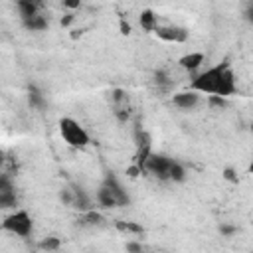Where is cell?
Returning <instances> with one entry per match:
<instances>
[{
  "instance_id": "6da1fadb",
  "label": "cell",
  "mask_w": 253,
  "mask_h": 253,
  "mask_svg": "<svg viewBox=\"0 0 253 253\" xmlns=\"http://www.w3.org/2000/svg\"><path fill=\"white\" fill-rule=\"evenodd\" d=\"M188 89H192L196 93H206L208 97L217 95V97L229 99L231 95L237 93V81H235V73H233L229 61H221V63L208 67L206 71L196 73L192 77Z\"/></svg>"
},
{
  "instance_id": "7a4b0ae2",
  "label": "cell",
  "mask_w": 253,
  "mask_h": 253,
  "mask_svg": "<svg viewBox=\"0 0 253 253\" xmlns=\"http://www.w3.org/2000/svg\"><path fill=\"white\" fill-rule=\"evenodd\" d=\"M57 126H59V134H61V138L65 140L67 146L77 148V150L89 146L91 136H89V132H87L75 119H71V117H61L59 123H57Z\"/></svg>"
},
{
  "instance_id": "3957f363",
  "label": "cell",
  "mask_w": 253,
  "mask_h": 253,
  "mask_svg": "<svg viewBox=\"0 0 253 253\" xmlns=\"http://www.w3.org/2000/svg\"><path fill=\"white\" fill-rule=\"evenodd\" d=\"M2 229L18 237H30L34 231V219L26 210H14L10 215L4 217Z\"/></svg>"
},
{
  "instance_id": "277c9868",
  "label": "cell",
  "mask_w": 253,
  "mask_h": 253,
  "mask_svg": "<svg viewBox=\"0 0 253 253\" xmlns=\"http://www.w3.org/2000/svg\"><path fill=\"white\" fill-rule=\"evenodd\" d=\"M109 95H111V111H113L115 119H117L121 125L128 123V121H130V113H132L128 93H126L125 89H121V87H115V89H111Z\"/></svg>"
},
{
  "instance_id": "5b68a950",
  "label": "cell",
  "mask_w": 253,
  "mask_h": 253,
  "mask_svg": "<svg viewBox=\"0 0 253 253\" xmlns=\"http://www.w3.org/2000/svg\"><path fill=\"white\" fill-rule=\"evenodd\" d=\"M172 162H174V158H170L166 154L152 152V156L148 158V162L144 166V172L152 174L158 180H170V166H172Z\"/></svg>"
},
{
  "instance_id": "8992f818",
  "label": "cell",
  "mask_w": 253,
  "mask_h": 253,
  "mask_svg": "<svg viewBox=\"0 0 253 253\" xmlns=\"http://www.w3.org/2000/svg\"><path fill=\"white\" fill-rule=\"evenodd\" d=\"M113 196H115V200H117V204H119V208H123V206H128L130 204V196H128V192L125 190V186L121 184V180L115 176V172H105V176H103V182H101Z\"/></svg>"
},
{
  "instance_id": "52a82bcc",
  "label": "cell",
  "mask_w": 253,
  "mask_h": 253,
  "mask_svg": "<svg viewBox=\"0 0 253 253\" xmlns=\"http://www.w3.org/2000/svg\"><path fill=\"white\" fill-rule=\"evenodd\" d=\"M156 38H160L162 42H170V43H186L188 42V30L182 28V26H158L156 28Z\"/></svg>"
},
{
  "instance_id": "ba28073f",
  "label": "cell",
  "mask_w": 253,
  "mask_h": 253,
  "mask_svg": "<svg viewBox=\"0 0 253 253\" xmlns=\"http://www.w3.org/2000/svg\"><path fill=\"white\" fill-rule=\"evenodd\" d=\"M172 105L178 107V109H184V111H190L194 107L200 105V93L192 91V89H184V91H176L172 97H170Z\"/></svg>"
},
{
  "instance_id": "9c48e42d",
  "label": "cell",
  "mask_w": 253,
  "mask_h": 253,
  "mask_svg": "<svg viewBox=\"0 0 253 253\" xmlns=\"http://www.w3.org/2000/svg\"><path fill=\"white\" fill-rule=\"evenodd\" d=\"M69 188L73 190V196H75V200H73V208H75L79 213H85V211H89V210L95 208L91 196L87 194V190H85L81 184H77V182H69Z\"/></svg>"
},
{
  "instance_id": "30bf717a",
  "label": "cell",
  "mask_w": 253,
  "mask_h": 253,
  "mask_svg": "<svg viewBox=\"0 0 253 253\" xmlns=\"http://www.w3.org/2000/svg\"><path fill=\"white\" fill-rule=\"evenodd\" d=\"M204 59H206V55H204L202 51H190V53H186V55H182V57L178 59V65H180L184 71L196 75V71L202 67Z\"/></svg>"
},
{
  "instance_id": "8fae6325",
  "label": "cell",
  "mask_w": 253,
  "mask_h": 253,
  "mask_svg": "<svg viewBox=\"0 0 253 253\" xmlns=\"http://www.w3.org/2000/svg\"><path fill=\"white\" fill-rule=\"evenodd\" d=\"M152 83L160 93H170L174 89V79L170 77V73L166 69H156L154 77H152Z\"/></svg>"
},
{
  "instance_id": "7c38bea8",
  "label": "cell",
  "mask_w": 253,
  "mask_h": 253,
  "mask_svg": "<svg viewBox=\"0 0 253 253\" xmlns=\"http://www.w3.org/2000/svg\"><path fill=\"white\" fill-rule=\"evenodd\" d=\"M28 105L36 111H43L47 107L45 95L36 87V85H28Z\"/></svg>"
},
{
  "instance_id": "4fadbf2b",
  "label": "cell",
  "mask_w": 253,
  "mask_h": 253,
  "mask_svg": "<svg viewBox=\"0 0 253 253\" xmlns=\"http://www.w3.org/2000/svg\"><path fill=\"white\" fill-rule=\"evenodd\" d=\"M132 140H134V146H136V148L152 146V136H150V132H148L138 121L134 123V128H132Z\"/></svg>"
},
{
  "instance_id": "5bb4252c",
  "label": "cell",
  "mask_w": 253,
  "mask_h": 253,
  "mask_svg": "<svg viewBox=\"0 0 253 253\" xmlns=\"http://www.w3.org/2000/svg\"><path fill=\"white\" fill-rule=\"evenodd\" d=\"M138 24H140V28H142L144 32H156V28H158V18H156V14H154L150 8H144V10L138 14Z\"/></svg>"
},
{
  "instance_id": "9a60e30c",
  "label": "cell",
  "mask_w": 253,
  "mask_h": 253,
  "mask_svg": "<svg viewBox=\"0 0 253 253\" xmlns=\"http://www.w3.org/2000/svg\"><path fill=\"white\" fill-rule=\"evenodd\" d=\"M22 26H24L28 32H43V30H47L49 20H47L43 14H38V16H32V18L22 20Z\"/></svg>"
},
{
  "instance_id": "2e32d148",
  "label": "cell",
  "mask_w": 253,
  "mask_h": 253,
  "mask_svg": "<svg viewBox=\"0 0 253 253\" xmlns=\"http://www.w3.org/2000/svg\"><path fill=\"white\" fill-rule=\"evenodd\" d=\"M16 8H18L22 20L40 14V2H34V0H18V2H16Z\"/></svg>"
},
{
  "instance_id": "e0dca14e",
  "label": "cell",
  "mask_w": 253,
  "mask_h": 253,
  "mask_svg": "<svg viewBox=\"0 0 253 253\" xmlns=\"http://www.w3.org/2000/svg\"><path fill=\"white\" fill-rule=\"evenodd\" d=\"M95 198H97V204H99V208H103V210H111V208H119V204H117V200H115V196L101 184L99 186V190H97V194H95Z\"/></svg>"
},
{
  "instance_id": "ac0fdd59",
  "label": "cell",
  "mask_w": 253,
  "mask_h": 253,
  "mask_svg": "<svg viewBox=\"0 0 253 253\" xmlns=\"http://www.w3.org/2000/svg\"><path fill=\"white\" fill-rule=\"evenodd\" d=\"M115 227H117L121 233H130V235H144V227H142L138 221H125V219H119V221H115Z\"/></svg>"
},
{
  "instance_id": "d6986e66",
  "label": "cell",
  "mask_w": 253,
  "mask_h": 253,
  "mask_svg": "<svg viewBox=\"0 0 253 253\" xmlns=\"http://www.w3.org/2000/svg\"><path fill=\"white\" fill-rule=\"evenodd\" d=\"M103 221H105L103 213H101V211H97L95 208H93V210H89V211H85V213H81V219H79V223H81V225H87V227L101 225Z\"/></svg>"
},
{
  "instance_id": "ffe728a7",
  "label": "cell",
  "mask_w": 253,
  "mask_h": 253,
  "mask_svg": "<svg viewBox=\"0 0 253 253\" xmlns=\"http://www.w3.org/2000/svg\"><path fill=\"white\" fill-rule=\"evenodd\" d=\"M59 247H61V239L57 235H47V237H43V239L38 241V249L43 251V253H53Z\"/></svg>"
},
{
  "instance_id": "44dd1931",
  "label": "cell",
  "mask_w": 253,
  "mask_h": 253,
  "mask_svg": "<svg viewBox=\"0 0 253 253\" xmlns=\"http://www.w3.org/2000/svg\"><path fill=\"white\" fill-rule=\"evenodd\" d=\"M186 178H188L186 166H184L182 162L174 160L172 166H170V182H174V184H182V182H186Z\"/></svg>"
},
{
  "instance_id": "7402d4cb",
  "label": "cell",
  "mask_w": 253,
  "mask_h": 253,
  "mask_svg": "<svg viewBox=\"0 0 253 253\" xmlns=\"http://www.w3.org/2000/svg\"><path fill=\"white\" fill-rule=\"evenodd\" d=\"M18 204H20V200H18V194L16 192L0 194V208L2 210H16Z\"/></svg>"
},
{
  "instance_id": "603a6c76",
  "label": "cell",
  "mask_w": 253,
  "mask_h": 253,
  "mask_svg": "<svg viewBox=\"0 0 253 253\" xmlns=\"http://www.w3.org/2000/svg\"><path fill=\"white\" fill-rule=\"evenodd\" d=\"M57 198H59V202H61L63 206L73 208V200H75V196H73V190H71L69 186H63V188L57 192Z\"/></svg>"
},
{
  "instance_id": "cb8c5ba5",
  "label": "cell",
  "mask_w": 253,
  "mask_h": 253,
  "mask_svg": "<svg viewBox=\"0 0 253 253\" xmlns=\"http://www.w3.org/2000/svg\"><path fill=\"white\" fill-rule=\"evenodd\" d=\"M217 231L221 233V237H233V235L239 231V227H237V225H233V223H227V221H223V223H219Z\"/></svg>"
},
{
  "instance_id": "d4e9b609",
  "label": "cell",
  "mask_w": 253,
  "mask_h": 253,
  "mask_svg": "<svg viewBox=\"0 0 253 253\" xmlns=\"http://www.w3.org/2000/svg\"><path fill=\"white\" fill-rule=\"evenodd\" d=\"M208 105H210L213 111H221V109L227 107V99L217 97V95H211V97H208Z\"/></svg>"
},
{
  "instance_id": "484cf974",
  "label": "cell",
  "mask_w": 253,
  "mask_h": 253,
  "mask_svg": "<svg viewBox=\"0 0 253 253\" xmlns=\"http://www.w3.org/2000/svg\"><path fill=\"white\" fill-rule=\"evenodd\" d=\"M125 249H126V253H144L142 243H140V241H134V239L126 241V243H125Z\"/></svg>"
},
{
  "instance_id": "4316f807",
  "label": "cell",
  "mask_w": 253,
  "mask_h": 253,
  "mask_svg": "<svg viewBox=\"0 0 253 253\" xmlns=\"http://www.w3.org/2000/svg\"><path fill=\"white\" fill-rule=\"evenodd\" d=\"M221 176L227 180V182H231V184H239V178H237V174H235V170L231 168V166H227V168H223V172H221Z\"/></svg>"
},
{
  "instance_id": "83f0119b",
  "label": "cell",
  "mask_w": 253,
  "mask_h": 253,
  "mask_svg": "<svg viewBox=\"0 0 253 253\" xmlns=\"http://www.w3.org/2000/svg\"><path fill=\"white\" fill-rule=\"evenodd\" d=\"M73 22H75V14H73V12H67V14L61 16V20H59V24H61L63 28H69Z\"/></svg>"
},
{
  "instance_id": "f1b7e54d",
  "label": "cell",
  "mask_w": 253,
  "mask_h": 253,
  "mask_svg": "<svg viewBox=\"0 0 253 253\" xmlns=\"http://www.w3.org/2000/svg\"><path fill=\"white\" fill-rule=\"evenodd\" d=\"M243 18L253 26V2L245 4V8H243Z\"/></svg>"
},
{
  "instance_id": "f546056e",
  "label": "cell",
  "mask_w": 253,
  "mask_h": 253,
  "mask_svg": "<svg viewBox=\"0 0 253 253\" xmlns=\"http://www.w3.org/2000/svg\"><path fill=\"white\" fill-rule=\"evenodd\" d=\"M63 8H67V10H77V8H81V2H79V0H63Z\"/></svg>"
},
{
  "instance_id": "4dcf8cb0",
  "label": "cell",
  "mask_w": 253,
  "mask_h": 253,
  "mask_svg": "<svg viewBox=\"0 0 253 253\" xmlns=\"http://www.w3.org/2000/svg\"><path fill=\"white\" fill-rule=\"evenodd\" d=\"M138 174H142V170H140L136 164H132V166L126 168V176H128V178H136Z\"/></svg>"
},
{
  "instance_id": "1f68e13d",
  "label": "cell",
  "mask_w": 253,
  "mask_h": 253,
  "mask_svg": "<svg viewBox=\"0 0 253 253\" xmlns=\"http://www.w3.org/2000/svg\"><path fill=\"white\" fill-rule=\"evenodd\" d=\"M121 34H125V36L130 34V26H128L125 20H121Z\"/></svg>"
},
{
  "instance_id": "d6a6232c",
  "label": "cell",
  "mask_w": 253,
  "mask_h": 253,
  "mask_svg": "<svg viewBox=\"0 0 253 253\" xmlns=\"http://www.w3.org/2000/svg\"><path fill=\"white\" fill-rule=\"evenodd\" d=\"M247 172L253 174V154H251V162H249V166H247Z\"/></svg>"
},
{
  "instance_id": "836d02e7",
  "label": "cell",
  "mask_w": 253,
  "mask_h": 253,
  "mask_svg": "<svg viewBox=\"0 0 253 253\" xmlns=\"http://www.w3.org/2000/svg\"><path fill=\"white\" fill-rule=\"evenodd\" d=\"M251 130H253V123H251Z\"/></svg>"
}]
</instances>
